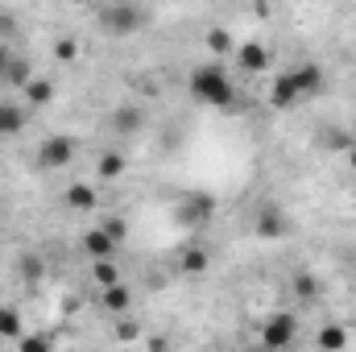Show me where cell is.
I'll return each mask as SVG.
<instances>
[{
  "mask_svg": "<svg viewBox=\"0 0 356 352\" xmlns=\"http://www.w3.org/2000/svg\"><path fill=\"white\" fill-rule=\"evenodd\" d=\"M294 99H298V88H294V75L286 71V75L273 79V88H269V104H273V108H290Z\"/></svg>",
  "mask_w": 356,
  "mask_h": 352,
  "instance_id": "cell-9",
  "label": "cell"
},
{
  "mask_svg": "<svg viewBox=\"0 0 356 352\" xmlns=\"http://www.w3.org/2000/svg\"><path fill=\"white\" fill-rule=\"evenodd\" d=\"M38 158H42V166H50V170H58V166H67L71 158H75V141L71 137H46L42 141V150H38Z\"/></svg>",
  "mask_w": 356,
  "mask_h": 352,
  "instance_id": "cell-4",
  "label": "cell"
},
{
  "mask_svg": "<svg viewBox=\"0 0 356 352\" xmlns=\"http://www.w3.org/2000/svg\"><path fill=\"white\" fill-rule=\"evenodd\" d=\"M178 269H182V273H191V278H199V273H207V269H211V253H207V249H199V245H191V249H182Z\"/></svg>",
  "mask_w": 356,
  "mask_h": 352,
  "instance_id": "cell-8",
  "label": "cell"
},
{
  "mask_svg": "<svg viewBox=\"0 0 356 352\" xmlns=\"http://www.w3.org/2000/svg\"><path fill=\"white\" fill-rule=\"evenodd\" d=\"M141 25H145V13H141L137 4H112V8L104 13V29L116 33V38H124V33H133V29H141Z\"/></svg>",
  "mask_w": 356,
  "mask_h": 352,
  "instance_id": "cell-2",
  "label": "cell"
},
{
  "mask_svg": "<svg viewBox=\"0 0 356 352\" xmlns=\"http://www.w3.org/2000/svg\"><path fill=\"white\" fill-rule=\"evenodd\" d=\"M104 307H108V311H116V315H120V311H129V290H124L120 282L104 286Z\"/></svg>",
  "mask_w": 356,
  "mask_h": 352,
  "instance_id": "cell-14",
  "label": "cell"
},
{
  "mask_svg": "<svg viewBox=\"0 0 356 352\" xmlns=\"http://www.w3.org/2000/svg\"><path fill=\"white\" fill-rule=\"evenodd\" d=\"M294 290H298L302 298H315V278H307V273H302V278L294 282Z\"/></svg>",
  "mask_w": 356,
  "mask_h": 352,
  "instance_id": "cell-25",
  "label": "cell"
},
{
  "mask_svg": "<svg viewBox=\"0 0 356 352\" xmlns=\"http://www.w3.org/2000/svg\"><path fill=\"white\" fill-rule=\"evenodd\" d=\"M75 4H83V0H75Z\"/></svg>",
  "mask_w": 356,
  "mask_h": 352,
  "instance_id": "cell-30",
  "label": "cell"
},
{
  "mask_svg": "<svg viewBox=\"0 0 356 352\" xmlns=\"http://www.w3.org/2000/svg\"><path fill=\"white\" fill-rule=\"evenodd\" d=\"M91 278H95V286L104 290V286L120 282V269H116V262H112V257H99V262H95V269H91Z\"/></svg>",
  "mask_w": 356,
  "mask_h": 352,
  "instance_id": "cell-13",
  "label": "cell"
},
{
  "mask_svg": "<svg viewBox=\"0 0 356 352\" xmlns=\"http://www.w3.org/2000/svg\"><path fill=\"white\" fill-rule=\"evenodd\" d=\"M211 211H216V199H211V195H203V191H195V195H186V203L178 207V220L195 228V224H207V220H211Z\"/></svg>",
  "mask_w": 356,
  "mask_h": 352,
  "instance_id": "cell-5",
  "label": "cell"
},
{
  "mask_svg": "<svg viewBox=\"0 0 356 352\" xmlns=\"http://www.w3.org/2000/svg\"><path fill=\"white\" fill-rule=\"evenodd\" d=\"M236 63H241L245 71H266V67H269V54H266V46H257V42H245V46L236 50Z\"/></svg>",
  "mask_w": 356,
  "mask_h": 352,
  "instance_id": "cell-10",
  "label": "cell"
},
{
  "mask_svg": "<svg viewBox=\"0 0 356 352\" xmlns=\"http://www.w3.org/2000/svg\"><path fill=\"white\" fill-rule=\"evenodd\" d=\"M54 58H58V63H75V58H79V42H75V38H63V42L54 46Z\"/></svg>",
  "mask_w": 356,
  "mask_h": 352,
  "instance_id": "cell-22",
  "label": "cell"
},
{
  "mask_svg": "<svg viewBox=\"0 0 356 352\" xmlns=\"http://www.w3.org/2000/svg\"><path fill=\"white\" fill-rule=\"evenodd\" d=\"M137 120H141V112H137V108H120V112H116V129H120V133H133V129H137Z\"/></svg>",
  "mask_w": 356,
  "mask_h": 352,
  "instance_id": "cell-23",
  "label": "cell"
},
{
  "mask_svg": "<svg viewBox=\"0 0 356 352\" xmlns=\"http://www.w3.org/2000/svg\"><path fill=\"white\" fill-rule=\"evenodd\" d=\"M50 340H42V336H29V340H21V349L25 352H38V349H46Z\"/></svg>",
  "mask_w": 356,
  "mask_h": 352,
  "instance_id": "cell-27",
  "label": "cell"
},
{
  "mask_svg": "<svg viewBox=\"0 0 356 352\" xmlns=\"http://www.w3.org/2000/svg\"><path fill=\"white\" fill-rule=\"evenodd\" d=\"M104 228H108L116 241H124V232H129V228H124V220H104Z\"/></svg>",
  "mask_w": 356,
  "mask_h": 352,
  "instance_id": "cell-26",
  "label": "cell"
},
{
  "mask_svg": "<svg viewBox=\"0 0 356 352\" xmlns=\"http://www.w3.org/2000/svg\"><path fill=\"white\" fill-rule=\"evenodd\" d=\"M207 50H211V54H228V50H232V38H228L224 29H211V33H207Z\"/></svg>",
  "mask_w": 356,
  "mask_h": 352,
  "instance_id": "cell-21",
  "label": "cell"
},
{
  "mask_svg": "<svg viewBox=\"0 0 356 352\" xmlns=\"http://www.w3.org/2000/svg\"><path fill=\"white\" fill-rule=\"evenodd\" d=\"M315 344H319V349H344V344H348V332H344V328H323Z\"/></svg>",
  "mask_w": 356,
  "mask_h": 352,
  "instance_id": "cell-17",
  "label": "cell"
},
{
  "mask_svg": "<svg viewBox=\"0 0 356 352\" xmlns=\"http://www.w3.org/2000/svg\"><path fill=\"white\" fill-rule=\"evenodd\" d=\"M186 88H191V95H195L199 104H207V108H228V104L236 99L232 79H228V75H224V67H216V63H203V67H195Z\"/></svg>",
  "mask_w": 356,
  "mask_h": 352,
  "instance_id": "cell-1",
  "label": "cell"
},
{
  "mask_svg": "<svg viewBox=\"0 0 356 352\" xmlns=\"http://www.w3.org/2000/svg\"><path fill=\"white\" fill-rule=\"evenodd\" d=\"M21 125H25V108H17V104H0V137L17 133Z\"/></svg>",
  "mask_w": 356,
  "mask_h": 352,
  "instance_id": "cell-11",
  "label": "cell"
},
{
  "mask_svg": "<svg viewBox=\"0 0 356 352\" xmlns=\"http://www.w3.org/2000/svg\"><path fill=\"white\" fill-rule=\"evenodd\" d=\"M67 203H71L75 211H91V207H95V186H83V182H75V186L67 191Z\"/></svg>",
  "mask_w": 356,
  "mask_h": 352,
  "instance_id": "cell-12",
  "label": "cell"
},
{
  "mask_svg": "<svg viewBox=\"0 0 356 352\" xmlns=\"http://www.w3.org/2000/svg\"><path fill=\"white\" fill-rule=\"evenodd\" d=\"M25 95H29V104H46V99L54 95V83H50V79H29V83H25Z\"/></svg>",
  "mask_w": 356,
  "mask_h": 352,
  "instance_id": "cell-16",
  "label": "cell"
},
{
  "mask_svg": "<svg viewBox=\"0 0 356 352\" xmlns=\"http://www.w3.org/2000/svg\"><path fill=\"white\" fill-rule=\"evenodd\" d=\"M290 75H294L298 95H319V91H323V67H319V63H302V67L290 71Z\"/></svg>",
  "mask_w": 356,
  "mask_h": 352,
  "instance_id": "cell-7",
  "label": "cell"
},
{
  "mask_svg": "<svg viewBox=\"0 0 356 352\" xmlns=\"http://www.w3.org/2000/svg\"><path fill=\"white\" fill-rule=\"evenodd\" d=\"M348 162H353V170H356V145H353V154H348Z\"/></svg>",
  "mask_w": 356,
  "mask_h": 352,
  "instance_id": "cell-29",
  "label": "cell"
},
{
  "mask_svg": "<svg viewBox=\"0 0 356 352\" xmlns=\"http://www.w3.org/2000/svg\"><path fill=\"white\" fill-rule=\"evenodd\" d=\"M116 249H120V241H116L108 228H91L88 237H83V253H88L91 262H99V257H116Z\"/></svg>",
  "mask_w": 356,
  "mask_h": 352,
  "instance_id": "cell-6",
  "label": "cell"
},
{
  "mask_svg": "<svg viewBox=\"0 0 356 352\" xmlns=\"http://www.w3.org/2000/svg\"><path fill=\"white\" fill-rule=\"evenodd\" d=\"M4 67H8V50L0 46V79H4Z\"/></svg>",
  "mask_w": 356,
  "mask_h": 352,
  "instance_id": "cell-28",
  "label": "cell"
},
{
  "mask_svg": "<svg viewBox=\"0 0 356 352\" xmlns=\"http://www.w3.org/2000/svg\"><path fill=\"white\" fill-rule=\"evenodd\" d=\"M124 175V158L120 154H104L99 158V178H120Z\"/></svg>",
  "mask_w": 356,
  "mask_h": 352,
  "instance_id": "cell-18",
  "label": "cell"
},
{
  "mask_svg": "<svg viewBox=\"0 0 356 352\" xmlns=\"http://www.w3.org/2000/svg\"><path fill=\"white\" fill-rule=\"evenodd\" d=\"M21 273H25L29 282H38V278L46 273V265H42V257H38V253H25V257H21Z\"/></svg>",
  "mask_w": 356,
  "mask_h": 352,
  "instance_id": "cell-20",
  "label": "cell"
},
{
  "mask_svg": "<svg viewBox=\"0 0 356 352\" xmlns=\"http://www.w3.org/2000/svg\"><path fill=\"white\" fill-rule=\"evenodd\" d=\"M21 332V315L13 307H0V340H17Z\"/></svg>",
  "mask_w": 356,
  "mask_h": 352,
  "instance_id": "cell-15",
  "label": "cell"
},
{
  "mask_svg": "<svg viewBox=\"0 0 356 352\" xmlns=\"http://www.w3.org/2000/svg\"><path fill=\"white\" fill-rule=\"evenodd\" d=\"M261 237H286V220H282V211H266V216H261Z\"/></svg>",
  "mask_w": 356,
  "mask_h": 352,
  "instance_id": "cell-19",
  "label": "cell"
},
{
  "mask_svg": "<svg viewBox=\"0 0 356 352\" xmlns=\"http://www.w3.org/2000/svg\"><path fill=\"white\" fill-rule=\"evenodd\" d=\"M4 79H13L17 88H25V83H29V67H25V63H8V67H4Z\"/></svg>",
  "mask_w": 356,
  "mask_h": 352,
  "instance_id": "cell-24",
  "label": "cell"
},
{
  "mask_svg": "<svg viewBox=\"0 0 356 352\" xmlns=\"http://www.w3.org/2000/svg\"><path fill=\"white\" fill-rule=\"evenodd\" d=\"M294 332H298L294 315H273V319H266V328H261V344L266 349H286V344H294Z\"/></svg>",
  "mask_w": 356,
  "mask_h": 352,
  "instance_id": "cell-3",
  "label": "cell"
}]
</instances>
